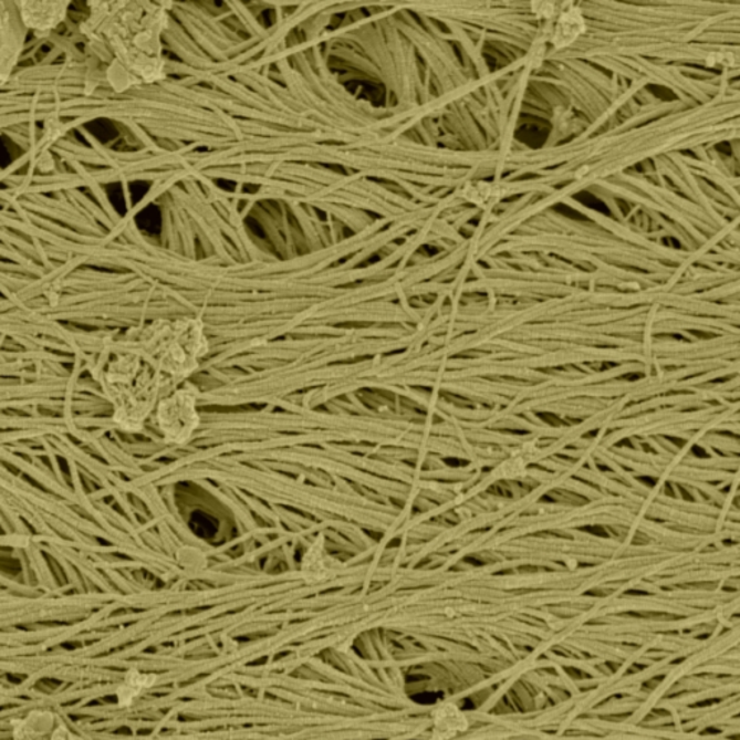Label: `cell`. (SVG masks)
Listing matches in <instances>:
<instances>
[{
  "instance_id": "1",
  "label": "cell",
  "mask_w": 740,
  "mask_h": 740,
  "mask_svg": "<svg viewBox=\"0 0 740 740\" xmlns=\"http://www.w3.org/2000/svg\"><path fill=\"white\" fill-rule=\"evenodd\" d=\"M55 720L49 715L42 718H30L22 725L21 733H17V740H82L69 732L64 726H55Z\"/></svg>"
},
{
  "instance_id": "2",
  "label": "cell",
  "mask_w": 740,
  "mask_h": 740,
  "mask_svg": "<svg viewBox=\"0 0 740 740\" xmlns=\"http://www.w3.org/2000/svg\"><path fill=\"white\" fill-rule=\"evenodd\" d=\"M154 676H145V674L132 671L129 676L126 677L124 686L121 687V703H131L136 696L140 695V691L146 690V688L154 685Z\"/></svg>"
}]
</instances>
